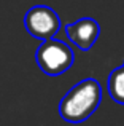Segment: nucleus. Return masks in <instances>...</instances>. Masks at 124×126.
Listing matches in <instances>:
<instances>
[{"label":"nucleus","instance_id":"f257e3e1","mask_svg":"<svg viewBox=\"0 0 124 126\" xmlns=\"http://www.w3.org/2000/svg\"><path fill=\"white\" fill-rule=\"evenodd\" d=\"M102 86L94 78L78 81L61 99L59 115L68 123H83L99 109Z\"/></svg>","mask_w":124,"mask_h":126},{"label":"nucleus","instance_id":"f03ea898","mask_svg":"<svg viewBox=\"0 0 124 126\" xmlns=\"http://www.w3.org/2000/svg\"><path fill=\"white\" fill-rule=\"evenodd\" d=\"M35 61L45 75L57 77L73 65L75 54L67 43L48 38V40H43L38 46L35 53Z\"/></svg>","mask_w":124,"mask_h":126},{"label":"nucleus","instance_id":"7ed1b4c3","mask_svg":"<svg viewBox=\"0 0 124 126\" xmlns=\"http://www.w3.org/2000/svg\"><path fill=\"white\" fill-rule=\"evenodd\" d=\"M25 31L38 40L53 38L61 29V18L53 8L46 5H35L24 16Z\"/></svg>","mask_w":124,"mask_h":126},{"label":"nucleus","instance_id":"20e7f679","mask_svg":"<svg viewBox=\"0 0 124 126\" xmlns=\"http://www.w3.org/2000/svg\"><path fill=\"white\" fill-rule=\"evenodd\" d=\"M65 32L75 46H78L81 51H89L100 35V26L92 18H81L72 24H67Z\"/></svg>","mask_w":124,"mask_h":126},{"label":"nucleus","instance_id":"39448f33","mask_svg":"<svg viewBox=\"0 0 124 126\" xmlns=\"http://www.w3.org/2000/svg\"><path fill=\"white\" fill-rule=\"evenodd\" d=\"M107 88H108L110 97L116 104L124 105V65L112 70L107 80Z\"/></svg>","mask_w":124,"mask_h":126}]
</instances>
